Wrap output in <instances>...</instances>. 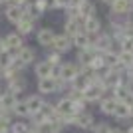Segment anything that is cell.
Returning a JSON list of instances; mask_svg holds the SVG:
<instances>
[{
	"instance_id": "1",
	"label": "cell",
	"mask_w": 133,
	"mask_h": 133,
	"mask_svg": "<svg viewBox=\"0 0 133 133\" xmlns=\"http://www.w3.org/2000/svg\"><path fill=\"white\" fill-rule=\"evenodd\" d=\"M103 83L97 82V83H88L85 85V89L82 91V97L83 99H88V101H95V99H99L101 94H103Z\"/></svg>"
},
{
	"instance_id": "2",
	"label": "cell",
	"mask_w": 133,
	"mask_h": 133,
	"mask_svg": "<svg viewBox=\"0 0 133 133\" xmlns=\"http://www.w3.org/2000/svg\"><path fill=\"white\" fill-rule=\"evenodd\" d=\"M62 79L60 78H54V76H50V78H44V79H40L38 83V88L40 91H44V94H54V91H58V89L62 88Z\"/></svg>"
},
{
	"instance_id": "3",
	"label": "cell",
	"mask_w": 133,
	"mask_h": 133,
	"mask_svg": "<svg viewBox=\"0 0 133 133\" xmlns=\"http://www.w3.org/2000/svg\"><path fill=\"white\" fill-rule=\"evenodd\" d=\"M62 129V125L56 119H50V121H42L36 125V131L34 133H58Z\"/></svg>"
},
{
	"instance_id": "4",
	"label": "cell",
	"mask_w": 133,
	"mask_h": 133,
	"mask_svg": "<svg viewBox=\"0 0 133 133\" xmlns=\"http://www.w3.org/2000/svg\"><path fill=\"white\" fill-rule=\"evenodd\" d=\"M4 42H6V50L10 52V54H12V52H16V54H18V52L24 48V46H22V38H20V34H10L8 38H4Z\"/></svg>"
},
{
	"instance_id": "5",
	"label": "cell",
	"mask_w": 133,
	"mask_h": 133,
	"mask_svg": "<svg viewBox=\"0 0 133 133\" xmlns=\"http://www.w3.org/2000/svg\"><path fill=\"white\" fill-rule=\"evenodd\" d=\"M76 76H78V68L74 64H64L60 68V79L62 82H72Z\"/></svg>"
},
{
	"instance_id": "6",
	"label": "cell",
	"mask_w": 133,
	"mask_h": 133,
	"mask_svg": "<svg viewBox=\"0 0 133 133\" xmlns=\"http://www.w3.org/2000/svg\"><path fill=\"white\" fill-rule=\"evenodd\" d=\"M32 26H34L32 16H30V14H26V12H24L22 18H20V20L16 22V28H18V32H20V34H28V32H32Z\"/></svg>"
},
{
	"instance_id": "7",
	"label": "cell",
	"mask_w": 133,
	"mask_h": 133,
	"mask_svg": "<svg viewBox=\"0 0 133 133\" xmlns=\"http://www.w3.org/2000/svg\"><path fill=\"white\" fill-rule=\"evenodd\" d=\"M16 94H12V91H6V94H2L0 95V109H4V111H8V109H12V107L16 105Z\"/></svg>"
},
{
	"instance_id": "8",
	"label": "cell",
	"mask_w": 133,
	"mask_h": 133,
	"mask_svg": "<svg viewBox=\"0 0 133 133\" xmlns=\"http://www.w3.org/2000/svg\"><path fill=\"white\" fill-rule=\"evenodd\" d=\"M52 74H54V66H52L50 62H42V64L36 66V76H40V79L50 78Z\"/></svg>"
},
{
	"instance_id": "9",
	"label": "cell",
	"mask_w": 133,
	"mask_h": 133,
	"mask_svg": "<svg viewBox=\"0 0 133 133\" xmlns=\"http://www.w3.org/2000/svg\"><path fill=\"white\" fill-rule=\"evenodd\" d=\"M26 105H28V111H30V113H38V111L42 109V105H44V101H42V97H38V95H30L26 99Z\"/></svg>"
},
{
	"instance_id": "10",
	"label": "cell",
	"mask_w": 133,
	"mask_h": 133,
	"mask_svg": "<svg viewBox=\"0 0 133 133\" xmlns=\"http://www.w3.org/2000/svg\"><path fill=\"white\" fill-rule=\"evenodd\" d=\"M74 123L79 125V127H83V129H89L91 123H94V117L89 115V113H78V115L74 117Z\"/></svg>"
},
{
	"instance_id": "11",
	"label": "cell",
	"mask_w": 133,
	"mask_h": 133,
	"mask_svg": "<svg viewBox=\"0 0 133 133\" xmlns=\"http://www.w3.org/2000/svg\"><path fill=\"white\" fill-rule=\"evenodd\" d=\"M54 38H56V36H54V32H52L50 28H44V30L38 34V42L42 46H52V44H54Z\"/></svg>"
},
{
	"instance_id": "12",
	"label": "cell",
	"mask_w": 133,
	"mask_h": 133,
	"mask_svg": "<svg viewBox=\"0 0 133 133\" xmlns=\"http://www.w3.org/2000/svg\"><path fill=\"white\" fill-rule=\"evenodd\" d=\"M22 14H24V10L20 6H8V10H6V18H8L10 22H14V24L22 18Z\"/></svg>"
},
{
	"instance_id": "13",
	"label": "cell",
	"mask_w": 133,
	"mask_h": 133,
	"mask_svg": "<svg viewBox=\"0 0 133 133\" xmlns=\"http://www.w3.org/2000/svg\"><path fill=\"white\" fill-rule=\"evenodd\" d=\"M16 60L22 64V66H26V64H30V62L34 60V52L30 50V48H22V50L16 54Z\"/></svg>"
},
{
	"instance_id": "14",
	"label": "cell",
	"mask_w": 133,
	"mask_h": 133,
	"mask_svg": "<svg viewBox=\"0 0 133 133\" xmlns=\"http://www.w3.org/2000/svg\"><path fill=\"white\" fill-rule=\"evenodd\" d=\"M52 46H54L58 52H66V50H70V38H68V36H56Z\"/></svg>"
},
{
	"instance_id": "15",
	"label": "cell",
	"mask_w": 133,
	"mask_h": 133,
	"mask_svg": "<svg viewBox=\"0 0 133 133\" xmlns=\"http://www.w3.org/2000/svg\"><path fill=\"white\" fill-rule=\"evenodd\" d=\"M113 115L119 117V119H125V117L131 115V109H129L125 103H119V101H117V103H115V109H113Z\"/></svg>"
},
{
	"instance_id": "16",
	"label": "cell",
	"mask_w": 133,
	"mask_h": 133,
	"mask_svg": "<svg viewBox=\"0 0 133 133\" xmlns=\"http://www.w3.org/2000/svg\"><path fill=\"white\" fill-rule=\"evenodd\" d=\"M111 10L115 12V14H125L129 10V0H113Z\"/></svg>"
},
{
	"instance_id": "17",
	"label": "cell",
	"mask_w": 133,
	"mask_h": 133,
	"mask_svg": "<svg viewBox=\"0 0 133 133\" xmlns=\"http://www.w3.org/2000/svg\"><path fill=\"white\" fill-rule=\"evenodd\" d=\"M74 44L78 46L79 50L89 48V38H88V34H76V36H74Z\"/></svg>"
},
{
	"instance_id": "18",
	"label": "cell",
	"mask_w": 133,
	"mask_h": 133,
	"mask_svg": "<svg viewBox=\"0 0 133 133\" xmlns=\"http://www.w3.org/2000/svg\"><path fill=\"white\" fill-rule=\"evenodd\" d=\"M85 30H88L89 34L99 32V20L94 18V16H88V18H85Z\"/></svg>"
},
{
	"instance_id": "19",
	"label": "cell",
	"mask_w": 133,
	"mask_h": 133,
	"mask_svg": "<svg viewBox=\"0 0 133 133\" xmlns=\"http://www.w3.org/2000/svg\"><path fill=\"white\" fill-rule=\"evenodd\" d=\"M22 89H24V79L20 78V76H16V78L10 79V89H8V91L18 94V91H22Z\"/></svg>"
},
{
	"instance_id": "20",
	"label": "cell",
	"mask_w": 133,
	"mask_h": 133,
	"mask_svg": "<svg viewBox=\"0 0 133 133\" xmlns=\"http://www.w3.org/2000/svg\"><path fill=\"white\" fill-rule=\"evenodd\" d=\"M94 58H95V52H94V50H89V48H85V50H79V62H82L83 66H85V64L89 66V62L94 60Z\"/></svg>"
},
{
	"instance_id": "21",
	"label": "cell",
	"mask_w": 133,
	"mask_h": 133,
	"mask_svg": "<svg viewBox=\"0 0 133 133\" xmlns=\"http://www.w3.org/2000/svg\"><path fill=\"white\" fill-rule=\"evenodd\" d=\"M12 111H14L16 115H20V117H26V115H30V111H28L26 101H16V105L12 107Z\"/></svg>"
},
{
	"instance_id": "22",
	"label": "cell",
	"mask_w": 133,
	"mask_h": 133,
	"mask_svg": "<svg viewBox=\"0 0 133 133\" xmlns=\"http://www.w3.org/2000/svg\"><path fill=\"white\" fill-rule=\"evenodd\" d=\"M66 32H68V36H76V34H79V26H78V20H76V18H70V20H68Z\"/></svg>"
},
{
	"instance_id": "23",
	"label": "cell",
	"mask_w": 133,
	"mask_h": 133,
	"mask_svg": "<svg viewBox=\"0 0 133 133\" xmlns=\"http://www.w3.org/2000/svg\"><path fill=\"white\" fill-rule=\"evenodd\" d=\"M117 58H119V64H123V66H127V68L133 66V52H125L123 50Z\"/></svg>"
},
{
	"instance_id": "24",
	"label": "cell",
	"mask_w": 133,
	"mask_h": 133,
	"mask_svg": "<svg viewBox=\"0 0 133 133\" xmlns=\"http://www.w3.org/2000/svg\"><path fill=\"white\" fill-rule=\"evenodd\" d=\"M72 82H74V85H76V89L83 91V89H85V85L89 83V79H88V76H76Z\"/></svg>"
},
{
	"instance_id": "25",
	"label": "cell",
	"mask_w": 133,
	"mask_h": 133,
	"mask_svg": "<svg viewBox=\"0 0 133 133\" xmlns=\"http://www.w3.org/2000/svg\"><path fill=\"white\" fill-rule=\"evenodd\" d=\"M78 10H79V16H91V10H94V8H91V4H89V2H85V0H82V2H79L78 4Z\"/></svg>"
},
{
	"instance_id": "26",
	"label": "cell",
	"mask_w": 133,
	"mask_h": 133,
	"mask_svg": "<svg viewBox=\"0 0 133 133\" xmlns=\"http://www.w3.org/2000/svg\"><path fill=\"white\" fill-rule=\"evenodd\" d=\"M103 88H105V85H113V88H117V85H119V76H117V74H107L105 76V79H103Z\"/></svg>"
},
{
	"instance_id": "27",
	"label": "cell",
	"mask_w": 133,
	"mask_h": 133,
	"mask_svg": "<svg viewBox=\"0 0 133 133\" xmlns=\"http://www.w3.org/2000/svg\"><path fill=\"white\" fill-rule=\"evenodd\" d=\"M115 99H101V111L103 113H113V109H115Z\"/></svg>"
},
{
	"instance_id": "28",
	"label": "cell",
	"mask_w": 133,
	"mask_h": 133,
	"mask_svg": "<svg viewBox=\"0 0 133 133\" xmlns=\"http://www.w3.org/2000/svg\"><path fill=\"white\" fill-rule=\"evenodd\" d=\"M103 64H107V66H121L119 64V58H117V54H107L105 56V60H103Z\"/></svg>"
},
{
	"instance_id": "29",
	"label": "cell",
	"mask_w": 133,
	"mask_h": 133,
	"mask_svg": "<svg viewBox=\"0 0 133 133\" xmlns=\"http://www.w3.org/2000/svg\"><path fill=\"white\" fill-rule=\"evenodd\" d=\"M12 133H28V125L26 123H14L12 125Z\"/></svg>"
},
{
	"instance_id": "30",
	"label": "cell",
	"mask_w": 133,
	"mask_h": 133,
	"mask_svg": "<svg viewBox=\"0 0 133 133\" xmlns=\"http://www.w3.org/2000/svg\"><path fill=\"white\" fill-rule=\"evenodd\" d=\"M107 46H109V38H107V36L99 38V42H97V48H99V50H105Z\"/></svg>"
},
{
	"instance_id": "31",
	"label": "cell",
	"mask_w": 133,
	"mask_h": 133,
	"mask_svg": "<svg viewBox=\"0 0 133 133\" xmlns=\"http://www.w3.org/2000/svg\"><path fill=\"white\" fill-rule=\"evenodd\" d=\"M111 129L107 127L105 123H99V125H97V127H95V133H109Z\"/></svg>"
},
{
	"instance_id": "32",
	"label": "cell",
	"mask_w": 133,
	"mask_h": 133,
	"mask_svg": "<svg viewBox=\"0 0 133 133\" xmlns=\"http://www.w3.org/2000/svg\"><path fill=\"white\" fill-rule=\"evenodd\" d=\"M46 62H50L52 66H56V64L60 62V54H52V56H50V58H48V60H46Z\"/></svg>"
},
{
	"instance_id": "33",
	"label": "cell",
	"mask_w": 133,
	"mask_h": 133,
	"mask_svg": "<svg viewBox=\"0 0 133 133\" xmlns=\"http://www.w3.org/2000/svg\"><path fill=\"white\" fill-rule=\"evenodd\" d=\"M56 6H60V8H64V6H70L72 4V0H54Z\"/></svg>"
},
{
	"instance_id": "34",
	"label": "cell",
	"mask_w": 133,
	"mask_h": 133,
	"mask_svg": "<svg viewBox=\"0 0 133 133\" xmlns=\"http://www.w3.org/2000/svg\"><path fill=\"white\" fill-rule=\"evenodd\" d=\"M36 8H38V14H40V12L46 8V0H38V2H36Z\"/></svg>"
},
{
	"instance_id": "35",
	"label": "cell",
	"mask_w": 133,
	"mask_h": 133,
	"mask_svg": "<svg viewBox=\"0 0 133 133\" xmlns=\"http://www.w3.org/2000/svg\"><path fill=\"white\" fill-rule=\"evenodd\" d=\"M4 52H8L6 50V42H4V38H0V54H4Z\"/></svg>"
},
{
	"instance_id": "36",
	"label": "cell",
	"mask_w": 133,
	"mask_h": 133,
	"mask_svg": "<svg viewBox=\"0 0 133 133\" xmlns=\"http://www.w3.org/2000/svg\"><path fill=\"white\" fill-rule=\"evenodd\" d=\"M10 131V125H2V123H0V133H8Z\"/></svg>"
},
{
	"instance_id": "37",
	"label": "cell",
	"mask_w": 133,
	"mask_h": 133,
	"mask_svg": "<svg viewBox=\"0 0 133 133\" xmlns=\"http://www.w3.org/2000/svg\"><path fill=\"white\" fill-rule=\"evenodd\" d=\"M109 133H123V131H119V129H111Z\"/></svg>"
},
{
	"instance_id": "38",
	"label": "cell",
	"mask_w": 133,
	"mask_h": 133,
	"mask_svg": "<svg viewBox=\"0 0 133 133\" xmlns=\"http://www.w3.org/2000/svg\"><path fill=\"white\" fill-rule=\"evenodd\" d=\"M103 2H107V4H113V0H103Z\"/></svg>"
},
{
	"instance_id": "39",
	"label": "cell",
	"mask_w": 133,
	"mask_h": 133,
	"mask_svg": "<svg viewBox=\"0 0 133 133\" xmlns=\"http://www.w3.org/2000/svg\"><path fill=\"white\" fill-rule=\"evenodd\" d=\"M127 133H133V127H131V129H129V131H127Z\"/></svg>"
},
{
	"instance_id": "40",
	"label": "cell",
	"mask_w": 133,
	"mask_h": 133,
	"mask_svg": "<svg viewBox=\"0 0 133 133\" xmlns=\"http://www.w3.org/2000/svg\"><path fill=\"white\" fill-rule=\"evenodd\" d=\"M131 115H133V107H131Z\"/></svg>"
},
{
	"instance_id": "41",
	"label": "cell",
	"mask_w": 133,
	"mask_h": 133,
	"mask_svg": "<svg viewBox=\"0 0 133 133\" xmlns=\"http://www.w3.org/2000/svg\"><path fill=\"white\" fill-rule=\"evenodd\" d=\"M28 133H30V131H28ZM32 133H34V131H32Z\"/></svg>"
}]
</instances>
